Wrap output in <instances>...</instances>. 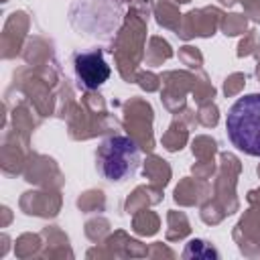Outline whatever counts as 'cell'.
<instances>
[{"instance_id": "1", "label": "cell", "mask_w": 260, "mask_h": 260, "mask_svg": "<svg viewBox=\"0 0 260 260\" xmlns=\"http://www.w3.org/2000/svg\"><path fill=\"white\" fill-rule=\"evenodd\" d=\"M225 130L238 150L260 156V93H246L232 104L225 116Z\"/></svg>"}, {"instance_id": "2", "label": "cell", "mask_w": 260, "mask_h": 260, "mask_svg": "<svg viewBox=\"0 0 260 260\" xmlns=\"http://www.w3.org/2000/svg\"><path fill=\"white\" fill-rule=\"evenodd\" d=\"M98 171L110 183H124L132 179L140 167V148L138 144L124 136H108L98 148Z\"/></svg>"}, {"instance_id": "3", "label": "cell", "mask_w": 260, "mask_h": 260, "mask_svg": "<svg viewBox=\"0 0 260 260\" xmlns=\"http://www.w3.org/2000/svg\"><path fill=\"white\" fill-rule=\"evenodd\" d=\"M73 65H75V75L85 89H98L110 77V65L106 63L104 53L100 49L75 55Z\"/></svg>"}, {"instance_id": "4", "label": "cell", "mask_w": 260, "mask_h": 260, "mask_svg": "<svg viewBox=\"0 0 260 260\" xmlns=\"http://www.w3.org/2000/svg\"><path fill=\"white\" fill-rule=\"evenodd\" d=\"M183 256H205V258L215 256V258H217V252H215L211 246H207L203 240H191V242L187 244Z\"/></svg>"}]
</instances>
